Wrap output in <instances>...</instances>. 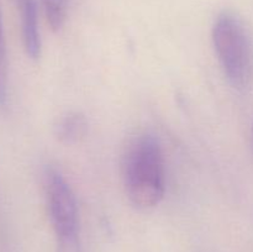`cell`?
I'll list each match as a JSON object with an SVG mask.
<instances>
[{"label": "cell", "instance_id": "8", "mask_svg": "<svg viewBox=\"0 0 253 252\" xmlns=\"http://www.w3.org/2000/svg\"><path fill=\"white\" fill-rule=\"evenodd\" d=\"M56 252H83L81 236L56 240Z\"/></svg>", "mask_w": 253, "mask_h": 252}, {"label": "cell", "instance_id": "5", "mask_svg": "<svg viewBox=\"0 0 253 252\" xmlns=\"http://www.w3.org/2000/svg\"><path fill=\"white\" fill-rule=\"evenodd\" d=\"M88 132V120L79 111H68L57 120L54 135L64 145L79 143Z\"/></svg>", "mask_w": 253, "mask_h": 252}, {"label": "cell", "instance_id": "3", "mask_svg": "<svg viewBox=\"0 0 253 252\" xmlns=\"http://www.w3.org/2000/svg\"><path fill=\"white\" fill-rule=\"evenodd\" d=\"M44 192L56 240L81 236L77 198L69 183L57 168L48 167L44 172Z\"/></svg>", "mask_w": 253, "mask_h": 252}, {"label": "cell", "instance_id": "9", "mask_svg": "<svg viewBox=\"0 0 253 252\" xmlns=\"http://www.w3.org/2000/svg\"><path fill=\"white\" fill-rule=\"evenodd\" d=\"M252 135H253V126H252Z\"/></svg>", "mask_w": 253, "mask_h": 252}, {"label": "cell", "instance_id": "2", "mask_svg": "<svg viewBox=\"0 0 253 252\" xmlns=\"http://www.w3.org/2000/svg\"><path fill=\"white\" fill-rule=\"evenodd\" d=\"M211 40L229 83L247 88L253 78V46L244 24L231 12H222L214 22Z\"/></svg>", "mask_w": 253, "mask_h": 252}, {"label": "cell", "instance_id": "4", "mask_svg": "<svg viewBox=\"0 0 253 252\" xmlns=\"http://www.w3.org/2000/svg\"><path fill=\"white\" fill-rule=\"evenodd\" d=\"M21 16L22 43L27 57L31 59H39L41 56V35L39 27V15L35 0H21L17 2Z\"/></svg>", "mask_w": 253, "mask_h": 252}, {"label": "cell", "instance_id": "1", "mask_svg": "<svg viewBox=\"0 0 253 252\" xmlns=\"http://www.w3.org/2000/svg\"><path fill=\"white\" fill-rule=\"evenodd\" d=\"M126 194L136 208L152 209L166 193V165L157 138L143 133L131 142L124 160Z\"/></svg>", "mask_w": 253, "mask_h": 252}, {"label": "cell", "instance_id": "6", "mask_svg": "<svg viewBox=\"0 0 253 252\" xmlns=\"http://www.w3.org/2000/svg\"><path fill=\"white\" fill-rule=\"evenodd\" d=\"M7 100H9V68H7L4 25H2L1 9H0V108H6Z\"/></svg>", "mask_w": 253, "mask_h": 252}, {"label": "cell", "instance_id": "7", "mask_svg": "<svg viewBox=\"0 0 253 252\" xmlns=\"http://www.w3.org/2000/svg\"><path fill=\"white\" fill-rule=\"evenodd\" d=\"M44 16L53 31H59L67 19L68 0H42Z\"/></svg>", "mask_w": 253, "mask_h": 252}, {"label": "cell", "instance_id": "10", "mask_svg": "<svg viewBox=\"0 0 253 252\" xmlns=\"http://www.w3.org/2000/svg\"><path fill=\"white\" fill-rule=\"evenodd\" d=\"M20 1V0H17V2H19Z\"/></svg>", "mask_w": 253, "mask_h": 252}]
</instances>
